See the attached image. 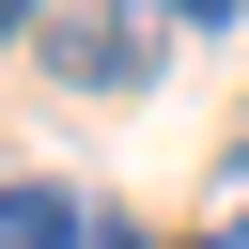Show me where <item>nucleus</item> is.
I'll use <instances>...</instances> for the list:
<instances>
[{"label":"nucleus","instance_id":"nucleus-6","mask_svg":"<svg viewBox=\"0 0 249 249\" xmlns=\"http://www.w3.org/2000/svg\"><path fill=\"white\" fill-rule=\"evenodd\" d=\"M93 249H124V218H93Z\"/></svg>","mask_w":249,"mask_h":249},{"label":"nucleus","instance_id":"nucleus-4","mask_svg":"<svg viewBox=\"0 0 249 249\" xmlns=\"http://www.w3.org/2000/svg\"><path fill=\"white\" fill-rule=\"evenodd\" d=\"M47 16H62V0H0V47H16V31H47Z\"/></svg>","mask_w":249,"mask_h":249},{"label":"nucleus","instance_id":"nucleus-2","mask_svg":"<svg viewBox=\"0 0 249 249\" xmlns=\"http://www.w3.org/2000/svg\"><path fill=\"white\" fill-rule=\"evenodd\" d=\"M93 218L109 202H78V187H0V249H93Z\"/></svg>","mask_w":249,"mask_h":249},{"label":"nucleus","instance_id":"nucleus-3","mask_svg":"<svg viewBox=\"0 0 249 249\" xmlns=\"http://www.w3.org/2000/svg\"><path fill=\"white\" fill-rule=\"evenodd\" d=\"M156 16H171V31H218V16H233V0H156Z\"/></svg>","mask_w":249,"mask_h":249},{"label":"nucleus","instance_id":"nucleus-1","mask_svg":"<svg viewBox=\"0 0 249 249\" xmlns=\"http://www.w3.org/2000/svg\"><path fill=\"white\" fill-rule=\"evenodd\" d=\"M156 47H171L156 0H62L47 16V78L62 93H156Z\"/></svg>","mask_w":249,"mask_h":249},{"label":"nucleus","instance_id":"nucleus-5","mask_svg":"<svg viewBox=\"0 0 249 249\" xmlns=\"http://www.w3.org/2000/svg\"><path fill=\"white\" fill-rule=\"evenodd\" d=\"M218 249H249V156H233V233H218Z\"/></svg>","mask_w":249,"mask_h":249}]
</instances>
